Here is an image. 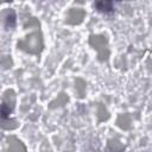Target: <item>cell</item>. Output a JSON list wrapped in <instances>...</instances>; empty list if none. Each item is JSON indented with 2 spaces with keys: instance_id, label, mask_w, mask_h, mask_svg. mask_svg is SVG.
<instances>
[{
  "instance_id": "obj_1",
  "label": "cell",
  "mask_w": 152,
  "mask_h": 152,
  "mask_svg": "<svg viewBox=\"0 0 152 152\" xmlns=\"http://www.w3.org/2000/svg\"><path fill=\"white\" fill-rule=\"evenodd\" d=\"M94 7L97 12L109 15L115 12V4L113 1H96L94 4Z\"/></svg>"
}]
</instances>
